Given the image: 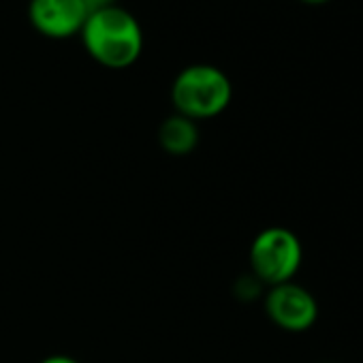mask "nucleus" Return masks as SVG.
<instances>
[{"mask_svg": "<svg viewBox=\"0 0 363 363\" xmlns=\"http://www.w3.org/2000/svg\"><path fill=\"white\" fill-rule=\"evenodd\" d=\"M86 52L107 69H126L143 52V30L137 18L124 7L90 11L82 33Z\"/></svg>", "mask_w": 363, "mask_h": 363, "instance_id": "1", "label": "nucleus"}, {"mask_svg": "<svg viewBox=\"0 0 363 363\" xmlns=\"http://www.w3.org/2000/svg\"><path fill=\"white\" fill-rule=\"evenodd\" d=\"M233 96L225 71L214 65H191L179 71L171 86V101L177 113L191 120L214 118L223 113Z\"/></svg>", "mask_w": 363, "mask_h": 363, "instance_id": "2", "label": "nucleus"}, {"mask_svg": "<svg viewBox=\"0 0 363 363\" xmlns=\"http://www.w3.org/2000/svg\"><path fill=\"white\" fill-rule=\"evenodd\" d=\"M303 250L297 235L284 227L261 231L250 246L252 274L269 286L291 282L301 267Z\"/></svg>", "mask_w": 363, "mask_h": 363, "instance_id": "3", "label": "nucleus"}, {"mask_svg": "<svg viewBox=\"0 0 363 363\" xmlns=\"http://www.w3.org/2000/svg\"><path fill=\"white\" fill-rule=\"evenodd\" d=\"M265 312L276 327L291 333H301L316 323L318 303L308 289L291 280L269 289L265 297Z\"/></svg>", "mask_w": 363, "mask_h": 363, "instance_id": "4", "label": "nucleus"}, {"mask_svg": "<svg viewBox=\"0 0 363 363\" xmlns=\"http://www.w3.org/2000/svg\"><path fill=\"white\" fill-rule=\"evenodd\" d=\"M90 11L84 0H30L28 20L33 28L50 39L79 35Z\"/></svg>", "mask_w": 363, "mask_h": 363, "instance_id": "5", "label": "nucleus"}, {"mask_svg": "<svg viewBox=\"0 0 363 363\" xmlns=\"http://www.w3.org/2000/svg\"><path fill=\"white\" fill-rule=\"evenodd\" d=\"M158 141L162 150L173 156H184L193 152L199 141V130H197L195 120L182 113L169 116L158 128Z\"/></svg>", "mask_w": 363, "mask_h": 363, "instance_id": "6", "label": "nucleus"}, {"mask_svg": "<svg viewBox=\"0 0 363 363\" xmlns=\"http://www.w3.org/2000/svg\"><path fill=\"white\" fill-rule=\"evenodd\" d=\"M88 11H99V9H105V7H113L118 0H84Z\"/></svg>", "mask_w": 363, "mask_h": 363, "instance_id": "7", "label": "nucleus"}, {"mask_svg": "<svg viewBox=\"0 0 363 363\" xmlns=\"http://www.w3.org/2000/svg\"><path fill=\"white\" fill-rule=\"evenodd\" d=\"M41 363H77V361L73 357H67V354H54V357L43 359Z\"/></svg>", "mask_w": 363, "mask_h": 363, "instance_id": "8", "label": "nucleus"}, {"mask_svg": "<svg viewBox=\"0 0 363 363\" xmlns=\"http://www.w3.org/2000/svg\"><path fill=\"white\" fill-rule=\"evenodd\" d=\"M301 3H308V5H323V3H329V0H301Z\"/></svg>", "mask_w": 363, "mask_h": 363, "instance_id": "9", "label": "nucleus"}]
</instances>
